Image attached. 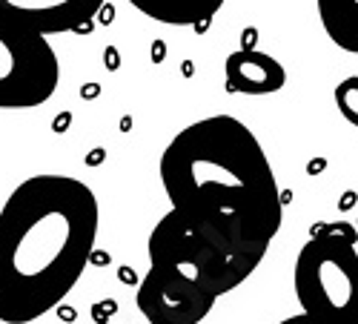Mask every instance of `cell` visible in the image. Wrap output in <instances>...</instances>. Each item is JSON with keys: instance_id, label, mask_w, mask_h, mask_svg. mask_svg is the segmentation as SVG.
<instances>
[{"instance_id": "12", "label": "cell", "mask_w": 358, "mask_h": 324, "mask_svg": "<svg viewBox=\"0 0 358 324\" xmlns=\"http://www.w3.org/2000/svg\"><path fill=\"white\" fill-rule=\"evenodd\" d=\"M278 324H352V321H330V318H315V316H307V313H298V316H289Z\"/></svg>"}, {"instance_id": "6", "label": "cell", "mask_w": 358, "mask_h": 324, "mask_svg": "<svg viewBox=\"0 0 358 324\" xmlns=\"http://www.w3.org/2000/svg\"><path fill=\"white\" fill-rule=\"evenodd\" d=\"M135 302L149 324H201L218 299L178 270L149 264Z\"/></svg>"}, {"instance_id": "11", "label": "cell", "mask_w": 358, "mask_h": 324, "mask_svg": "<svg viewBox=\"0 0 358 324\" xmlns=\"http://www.w3.org/2000/svg\"><path fill=\"white\" fill-rule=\"evenodd\" d=\"M333 98H336V106H338V112H341L344 121L358 129V75L344 78V80L336 86Z\"/></svg>"}, {"instance_id": "1", "label": "cell", "mask_w": 358, "mask_h": 324, "mask_svg": "<svg viewBox=\"0 0 358 324\" xmlns=\"http://www.w3.org/2000/svg\"><path fill=\"white\" fill-rule=\"evenodd\" d=\"M172 210L235 253L264 261L284 221V198L255 132L232 115L184 127L161 155Z\"/></svg>"}, {"instance_id": "4", "label": "cell", "mask_w": 358, "mask_h": 324, "mask_svg": "<svg viewBox=\"0 0 358 324\" xmlns=\"http://www.w3.org/2000/svg\"><path fill=\"white\" fill-rule=\"evenodd\" d=\"M149 264H164L181 276L201 284L215 299L227 296L235 287H241L255 270L258 258L235 253L210 232L192 227L175 210H169L149 232Z\"/></svg>"}, {"instance_id": "3", "label": "cell", "mask_w": 358, "mask_h": 324, "mask_svg": "<svg viewBox=\"0 0 358 324\" xmlns=\"http://www.w3.org/2000/svg\"><path fill=\"white\" fill-rule=\"evenodd\" d=\"M292 287L301 313L358 324V250L352 227L330 224L313 230V239L298 250Z\"/></svg>"}, {"instance_id": "10", "label": "cell", "mask_w": 358, "mask_h": 324, "mask_svg": "<svg viewBox=\"0 0 358 324\" xmlns=\"http://www.w3.org/2000/svg\"><path fill=\"white\" fill-rule=\"evenodd\" d=\"M327 38L338 49L358 55V0H315Z\"/></svg>"}, {"instance_id": "9", "label": "cell", "mask_w": 358, "mask_h": 324, "mask_svg": "<svg viewBox=\"0 0 358 324\" xmlns=\"http://www.w3.org/2000/svg\"><path fill=\"white\" fill-rule=\"evenodd\" d=\"M149 20L166 26H203L213 20L227 0H127Z\"/></svg>"}, {"instance_id": "8", "label": "cell", "mask_w": 358, "mask_h": 324, "mask_svg": "<svg viewBox=\"0 0 358 324\" xmlns=\"http://www.w3.org/2000/svg\"><path fill=\"white\" fill-rule=\"evenodd\" d=\"M224 78H227L229 92L264 98V95H273V92L284 90L287 69L266 52L238 49L224 61Z\"/></svg>"}, {"instance_id": "7", "label": "cell", "mask_w": 358, "mask_h": 324, "mask_svg": "<svg viewBox=\"0 0 358 324\" xmlns=\"http://www.w3.org/2000/svg\"><path fill=\"white\" fill-rule=\"evenodd\" d=\"M106 0H0V15L43 38L86 29Z\"/></svg>"}, {"instance_id": "5", "label": "cell", "mask_w": 358, "mask_h": 324, "mask_svg": "<svg viewBox=\"0 0 358 324\" xmlns=\"http://www.w3.org/2000/svg\"><path fill=\"white\" fill-rule=\"evenodd\" d=\"M61 83V61L49 38L0 15V109H35Z\"/></svg>"}, {"instance_id": "2", "label": "cell", "mask_w": 358, "mask_h": 324, "mask_svg": "<svg viewBox=\"0 0 358 324\" xmlns=\"http://www.w3.org/2000/svg\"><path fill=\"white\" fill-rule=\"evenodd\" d=\"M101 230L95 192L72 175H32L0 207V324L52 313L92 261Z\"/></svg>"}]
</instances>
